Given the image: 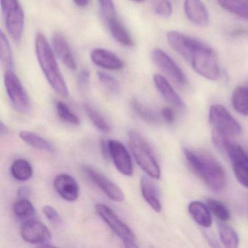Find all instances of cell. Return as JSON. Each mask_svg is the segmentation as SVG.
Wrapping results in <instances>:
<instances>
[{
  "label": "cell",
  "instance_id": "cell-1",
  "mask_svg": "<svg viewBox=\"0 0 248 248\" xmlns=\"http://www.w3.org/2000/svg\"><path fill=\"white\" fill-rule=\"evenodd\" d=\"M184 156L191 169L215 191L223 189L227 183L226 171L211 155L204 152L184 149Z\"/></svg>",
  "mask_w": 248,
  "mask_h": 248
},
{
  "label": "cell",
  "instance_id": "cell-2",
  "mask_svg": "<svg viewBox=\"0 0 248 248\" xmlns=\"http://www.w3.org/2000/svg\"><path fill=\"white\" fill-rule=\"evenodd\" d=\"M35 52L40 68L51 88L61 96L67 98L69 90L66 81L58 65L56 54L43 33L36 35Z\"/></svg>",
  "mask_w": 248,
  "mask_h": 248
},
{
  "label": "cell",
  "instance_id": "cell-3",
  "mask_svg": "<svg viewBox=\"0 0 248 248\" xmlns=\"http://www.w3.org/2000/svg\"><path fill=\"white\" fill-rule=\"evenodd\" d=\"M129 147L139 167L151 178L159 179L161 170L149 143L135 130L128 134Z\"/></svg>",
  "mask_w": 248,
  "mask_h": 248
},
{
  "label": "cell",
  "instance_id": "cell-4",
  "mask_svg": "<svg viewBox=\"0 0 248 248\" xmlns=\"http://www.w3.org/2000/svg\"><path fill=\"white\" fill-rule=\"evenodd\" d=\"M194 70L209 80H217L220 76L217 56L210 47L202 45L196 50L190 62Z\"/></svg>",
  "mask_w": 248,
  "mask_h": 248
},
{
  "label": "cell",
  "instance_id": "cell-5",
  "mask_svg": "<svg viewBox=\"0 0 248 248\" xmlns=\"http://www.w3.org/2000/svg\"><path fill=\"white\" fill-rule=\"evenodd\" d=\"M5 27L16 42L21 41L25 26V14L18 0H1Z\"/></svg>",
  "mask_w": 248,
  "mask_h": 248
},
{
  "label": "cell",
  "instance_id": "cell-6",
  "mask_svg": "<svg viewBox=\"0 0 248 248\" xmlns=\"http://www.w3.org/2000/svg\"><path fill=\"white\" fill-rule=\"evenodd\" d=\"M95 209L98 216L123 241L126 248H138L136 235L130 227L113 211L112 209L104 204H97Z\"/></svg>",
  "mask_w": 248,
  "mask_h": 248
},
{
  "label": "cell",
  "instance_id": "cell-7",
  "mask_svg": "<svg viewBox=\"0 0 248 248\" xmlns=\"http://www.w3.org/2000/svg\"><path fill=\"white\" fill-rule=\"evenodd\" d=\"M4 82L8 98L14 109L25 114L30 109L28 95L14 70H6L4 75Z\"/></svg>",
  "mask_w": 248,
  "mask_h": 248
},
{
  "label": "cell",
  "instance_id": "cell-8",
  "mask_svg": "<svg viewBox=\"0 0 248 248\" xmlns=\"http://www.w3.org/2000/svg\"><path fill=\"white\" fill-rule=\"evenodd\" d=\"M209 120L213 126V130L228 137L240 134V124L223 106L220 104L211 106L209 111Z\"/></svg>",
  "mask_w": 248,
  "mask_h": 248
},
{
  "label": "cell",
  "instance_id": "cell-9",
  "mask_svg": "<svg viewBox=\"0 0 248 248\" xmlns=\"http://www.w3.org/2000/svg\"><path fill=\"white\" fill-rule=\"evenodd\" d=\"M82 169L84 174L101 188L108 198L117 202L124 201L125 197L123 190L106 175L89 165H82Z\"/></svg>",
  "mask_w": 248,
  "mask_h": 248
},
{
  "label": "cell",
  "instance_id": "cell-10",
  "mask_svg": "<svg viewBox=\"0 0 248 248\" xmlns=\"http://www.w3.org/2000/svg\"><path fill=\"white\" fill-rule=\"evenodd\" d=\"M152 60L175 84L179 86L186 85V75L178 64L165 51L159 48L154 49L152 53Z\"/></svg>",
  "mask_w": 248,
  "mask_h": 248
},
{
  "label": "cell",
  "instance_id": "cell-11",
  "mask_svg": "<svg viewBox=\"0 0 248 248\" xmlns=\"http://www.w3.org/2000/svg\"><path fill=\"white\" fill-rule=\"evenodd\" d=\"M21 236L29 243L41 247L50 246L52 234L48 228L38 220H29L21 226Z\"/></svg>",
  "mask_w": 248,
  "mask_h": 248
},
{
  "label": "cell",
  "instance_id": "cell-12",
  "mask_svg": "<svg viewBox=\"0 0 248 248\" xmlns=\"http://www.w3.org/2000/svg\"><path fill=\"white\" fill-rule=\"evenodd\" d=\"M167 40L170 46L188 63L196 50L202 45L200 41L176 31H168Z\"/></svg>",
  "mask_w": 248,
  "mask_h": 248
},
{
  "label": "cell",
  "instance_id": "cell-13",
  "mask_svg": "<svg viewBox=\"0 0 248 248\" xmlns=\"http://www.w3.org/2000/svg\"><path fill=\"white\" fill-rule=\"evenodd\" d=\"M110 158L119 172L126 176L133 175V165L127 148L117 140H108Z\"/></svg>",
  "mask_w": 248,
  "mask_h": 248
},
{
  "label": "cell",
  "instance_id": "cell-14",
  "mask_svg": "<svg viewBox=\"0 0 248 248\" xmlns=\"http://www.w3.org/2000/svg\"><path fill=\"white\" fill-rule=\"evenodd\" d=\"M53 186L57 194L66 201H76L79 197V185L72 175L59 174L55 178Z\"/></svg>",
  "mask_w": 248,
  "mask_h": 248
},
{
  "label": "cell",
  "instance_id": "cell-15",
  "mask_svg": "<svg viewBox=\"0 0 248 248\" xmlns=\"http://www.w3.org/2000/svg\"><path fill=\"white\" fill-rule=\"evenodd\" d=\"M52 46L56 56L71 70L77 69V62L72 48L66 37L60 32H55L52 36Z\"/></svg>",
  "mask_w": 248,
  "mask_h": 248
},
{
  "label": "cell",
  "instance_id": "cell-16",
  "mask_svg": "<svg viewBox=\"0 0 248 248\" xmlns=\"http://www.w3.org/2000/svg\"><path fill=\"white\" fill-rule=\"evenodd\" d=\"M91 59L94 64L107 70H121L124 66V62L118 56L104 48L94 49Z\"/></svg>",
  "mask_w": 248,
  "mask_h": 248
},
{
  "label": "cell",
  "instance_id": "cell-17",
  "mask_svg": "<svg viewBox=\"0 0 248 248\" xmlns=\"http://www.w3.org/2000/svg\"><path fill=\"white\" fill-rule=\"evenodd\" d=\"M184 11L190 21L199 27H204L209 23V14L201 0H185Z\"/></svg>",
  "mask_w": 248,
  "mask_h": 248
},
{
  "label": "cell",
  "instance_id": "cell-18",
  "mask_svg": "<svg viewBox=\"0 0 248 248\" xmlns=\"http://www.w3.org/2000/svg\"><path fill=\"white\" fill-rule=\"evenodd\" d=\"M154 82L156 89L168 103L181 111L185 109L186 106L184 101L163 76L158 74L154 75Z\"/></svg>",
  "mask_w": 248,
  "mask_h": 248
},
{
  "label": "cell",
  "instance_id": "cell-19",
  "mask_svg": "<svg viewBox=\"0 0 248 248\" xmlns=\"http://www.w3.org/2000/svg\"><path fill=\"white\" fill-rule=\"evenodd\" d=\"M140 190L145 201L155 211L159 213L162 210V203L159 191L153 181L146 175L140 178Z\"/></svg>",
  "mask_w": 248,
  "mask_h": 248
},
{
  "label": "cell",
  "instance_id": "cell-20",
  "mask_svg": "<svg viewBox=\"0 0 248 248\" xmlns=\"http://www.w3.org/2000/svg\"><path fill=\"white\" fill-rule=\"evenodd\" d=\"M105 22L110 34L117 43L124 47H133L134 45L133 39L127 29L119 20L118 17L110 18Z\"/></svg>",
  "mask_w": 248,
  "mask_h": 248
},
{
  "label": "cell",
  "instance_id": "cell-21",
  "mask_svg": "<svg viewBox=\"0 0 248 248\" xmlns=\"http://www.w3.org/2000/svg\"><path fill=\"white\" fill-rule=\"evenodd\" d=\"M188 212L193 219L200 226L204 228L211 226L212 217L210 210L201 202H191L188 205Z\"/></svg>",
  "mask_w": 248,
  "mask_h": 248
},
{
  "label": "cell",
  "instance_id": "cell-22",
  "mask_svg": "<svg viewBox=\"0 0 248 248\" xmlns=\"http://www.w3.org/2000/svg\"><path fill=\"white\" fill-rule=\"evenodd\" d=\"M21 140L38 150L46 151V152L53 153L55 148L53 145L48 140L41 137L36 133L30 131H21L19 133Z\"/></svg>",
  "mask_w": 248,
  "mask_h": 248
},
{
  "label": "cell",
  "instance_id": "cell-23",
  "mask_svg": "<svg viewBox=\"0 0 248 248\" xmlns=\"http://www.w3.org/2000/svg\"><path fill=\"white\" fill-rule=\"evenodd\" d=\"M232 104L234 109L242 115L248 116V88L236 87L232 93Z\"/></svg>",
  "mask_w": 248,
  "mask_h": 248
},
{
  "label": "cell",
  "instance_id": "cell-24",
  "mask_svg": "<svg viewBox=\"0 0 248 248\" xmlns=\"http://www.w3.org/2000/svg\"><path fill=\"white\" fill-rule=\"evenodd\" d=\"M217 2L229 13L248 20V4L244 0H217Z\"/></svg>",
  "mask_w": 248,
  "mask_h": 248
},
{
  "label": "cell",
  "instance_id": "cell-25",
  "mask_svg": "<svg viewBox=\"0 0 248 248\" xmlns=\"http://www.w3.org/2000/svg\"><path fill=\"white\" fill-rule=\"evenodd\" d=\"M11 171L14 178L18 181H28L33 175L31 164L24 159H18L14 161L11 165Z\"/></svg>",
  "mask_w": 248,
  "mask_h": 248
},
{
  "label": "cell",
  "instance_id": "cell-26",
  "mask_svg": "<svg viewBox=\"0 0 248 248\" xmlns=\"http://www.w3.org/2000/svg\"><path fill=\"white\" fill-rule=\"evenodd\" d=\"M218 234L220 241L226 248H236L239 246V236L236 231L223 222L218 223Z\"/></svg>",
  "mask_w": 248,
  "mask_h": 248
},
{
  "label": "cell",
  "instance_id": "cell-27",
  "mask_svg": "<svg viewBox=\"0 0 248 248\" xmlns=\"http://www.w3.org/2000/svg\"><path fill=\"white\" fill-rule=\"evenodd\" d=\"M132 109L140 119L149 124H157L160 122L158 114L153 110L139 102L138 100L133 99L130 103Z\"/></svg>",
  "mask_w": 248,
  "mask_h": 248
},
{
  "label": "cell",
  "instance_id": "cell-28",
  "mask_svg": "<svg viewBox=\"0 0 248 248\" xmlns=\"http://www.w3.org/2000/svg\"><path fill=\"white\" fill-rule=\"evenodd\" d=\"M0 59L2 66L6 70H14V61L11 44L3 31H1L0 35Z\"/></svg>",
  "mask_w": 248,
  "mask_h": 248
},
{
  "label": "cell",
  "instance_id": "cell-29",
  "mask_svg": "<svg viewBox=\"0 0 248 248\" xmlns=\"http://www.w3.org/2000/svg\"><path fill=\"white\" fill-rule=\"evenodd\" d=\"M84 110L91 121L93 123L94 125L98 130L105 133H108L111 131V127L107 123V120L95 108L91 107L89 104H85L84 105Z\"/></svg>",
  "mask_w": 248,
  "mask_h": 248
},
{
  "label": "cell",
  "instance_id": "cell-30",
  "mask_svg": "<svg viewBox=\"0 0 248 248\" xmlns=\"http://www.w3.org/2000/svg\"><path fill=\"white\" fill-rule=\"evenodd\" d=\"M14 212L18 218L27 220L34 216L35 210L28 199H20L14 204Z\"/></svg>",
  "mask_w": 248,
  "mask_h": 248
},
{
  "label": "cell",
  "instance_id": "cell-31",
  "mask_svg": "<svg viewBox=\"0 0 248 248\" xmlns=\"http://www.w3.org/2000/svg\"><path fill=\"white\" fill-rule=\"evenodd\" d=\"M97 78L103 88L111 95H118L121 91L120 82L112 75L104 72H97Z\"/></svg>",
  "mask_w": 248,
  "mask_h": 248
},
{
  "label": "cell",
  "instance_id": "cell-32",
  "mask_svg": "<svg viewBox=\"0 0 248 248\" xmlns=\"http://www.w3.org/2000/svg\"><path fill=\"white\" fill-rule=\"evenodd\" d=\"M207 206L210 211L220 221L226 222L230 219V212L221 202L214 199H208Z\"/></svg>",
  "mask_w": 248,
  "mask_h": 248
},
{
  "label": "cell",
  "instance_id": "cell-33",
  "mask_svg": "<svg viewBox=\"0 0 248 248\" xmlns=\"http://www.w3.org/2000/svg\"><path fill=\"white\" fill-rule=\"evenodd\" d=\"M56 111L58 115L63 121L74 125H79L81 122L79 117L71 111L69 107L62 101L56 103Z\"/></svg>",
  "mask_w": 248,
  "mask_h": 248
},
{
  "label": "cell",
  "instance_id": "cell-34",
  "mask_svg": "<svg viewBox=\"0 0 248 248\" xmlns=\"http://www.w3.org/2000/svg\"><path fill=\"white\" fill-rule=\"evenodd\" d=\"M152 8L158 16L168 18L172 13V4L169 0H152Z\"/></svg>",
  "mask_w": 248,
  "mask_h": 248
},
{
  "label": "cell",
  "instance_id": "cell-35",
  "mask_svg": "<svg viewBox=\"0 0 248 248\" xmlns=\"http://www.w3.org/2000/svg\"><path fill=\"white\" fill-rule=\"evenodd\" d=\"M98 2L104 21L117 16V11L113 0H98Z\"/></svg>",
  "mask_w": 248,
  "mask_h": 248
},
{
  "label": "cell",
  "instance_id": "cell-36",
  "mask_svg": "<svg viewBox=\"0 0 248 248\" xmlns=\"http://www.w3.org/2000/svg\"><path fill=\"white\" fill-rule=\"evenodd\" d=\"M233 172L237 181L248 188V166L243 164H233Z\"/></svg>",
  "mask_w": 248,
  "mask_h": 248
},
{
  "label": "cell",
  "instance_id": "cell-37",
  "mask_svg": "<svg viewBox=\"0 0 248 248\" xmlns=\"http://www.w3.org/2000/svg\"><path fill=\"white\" fill-rule=\"evenodd\" d=\"M43 213L50 223L55 225H60L62 223V220L60 214L52 206H44L43 207Z\"/></svg>",
  "mask_w": 248,
  "mask_h": 248
},
{
  "label": "cell",
  "instance_id": "cell-38",
  "mask_svg": "<svg viewBox=\"0 0 248 248\" xmlns=\"http://www.w3.org/2000/svg\"><path fill=\"white\" fill-rule=\"evenodd\" d=\"M91 79V72L88 69H83L78 75V83L81 90L86 89Z\"/></svg>",
  "mask_w": 248,
  "mask_h": 248
},
{
  "label": "cell",
  "instance_id": "cell-39",
  "mask_svg": "<svg viewBox=\"0 0 248 248\" xmlns=\"http://www.w3.org/2000/svg\"><path fill=\"white\" fill-rule=\"evenodd\" d=\"M161 117L166 123H172L175 120V112L170 107H164L161 110Z\"/></svg>",
  "mask_w": 248,
  "mask_h": 248
},
{
  "label": "cell",
  "instance_id": "cell-40",
  "mask_svg": "<svg viewBox=\"0 0 248 248\" xmlns=\"http://www.w3.org/2000/svg\"><path fill=\"white\" fill-rule=\"evenodd\" d=\"M101 153L104 159L108 160L110 158L109 149H108V140H102L101 142Z\"/></svg>",
  "mask_w": 248,
  "mask_h": 248
},
{
  "label": "cell",
  "instance_id": "cell-41",
  "mask_svg": "<svg viewBox=\"0 0 248 248\" xmlns=\"http://www.w3.org/2000/svg\"><path fill=\"white\" fill-rule=\"evenodd\" d=\"M18 195L20 199H28V197L31 195V191L28 187H21L18 190Z\"/></svg>",
  "mask_w": 248,
  "mask_h": 248
},
{
  "label": "cell",
  "instance_id": "cell-42",
  "mask_svg": "<svg viewBox=\"0 0 248 248\" xmlns=\"http://www.w3.org/2000/svg\"><path fill=\"white\" fill-rule=\"evenodd\" d=\"M73 2L79 8H85L89 4L90 0H73Z\"/></svg>",
  "mask_w": 248,
  "mask_h": 248
},
{
  "label": "cell",
  "instance_id": "cell-43",
  "mask_svg": "<svg viewBox=\"0 0 248 248\" xmlns=\"http://www.w3.org/2000/svg\"><path fill=\"white\" fill-rule=\"evenodd\" d=\"M0 130H1V133H2V134L6 133L7 132H8V128H7L6 126L4 125L2 122H1V124H0Z\"/></svg>",
  "mask_w": 248,
  "mask_h": 248
},
{
  "label": "cell",
  "instance_id": "cell-44",
  "mask_svg": "<svg viewBox=\"0 0 248 248\" xmlns=\"http://www.w3.org/2000/svg\"><path fill=\"white\" fill-rule=\"evenodd\" d=\"M130 1L135 2H144V1H146V0H130Z\"/></svg>",
  "mask_w": 248,
  "mask_h": 248
},
{
  "label": "cell",
  "instance_id": "cell-45",
  "mask_svg": "<svg viewBox=\"0 0 248 248\" xmlns=\"http://www.w3.org/2000/svg\"><path fill=\"white\" fill-rule=\"evenodd\" d=\"M247 87H248V86H247Z\"/></svg>",
  "mask_w": 248,
  "mask_h": 248
}]
</instances>
